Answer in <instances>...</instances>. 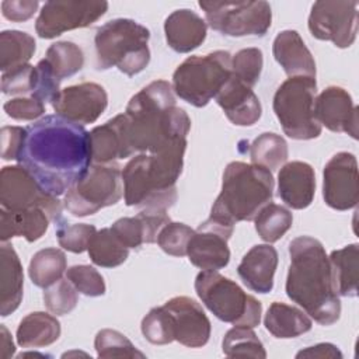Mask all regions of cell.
<instances>
[{
  "label": "cell",
  "mask_w": 359,
  "mask_h": 359,
  "mask_svg": "<svg viewBox=\"0 0 359 359\" xmlns=\"http://www.w3.org/2000/svg\"><path fill=\"white\" fill-rule=\"evenodd\" d=\"M194 231V229L184 223L170 222L160 230L157 236V244L168 255L184 257L187 255L188 243Z\"/></svg>",
  "instance_id": "obj_44"
},
{
  "label": "cell",
  "mask_w": 359,
  "mask_h": 359,
  "mask_svg": "<svg viewBox=\"0 0 359 359\" xmlns=\"http://www.w3.org/2000/svg\"><path fill=\"white\" fill-rule=\"evenodd\" d=\"M289 156L286 140L273 133H261L250 146V158L252 164L261 165L269 171H275L282 167Z\"/></svg>",
  "instance_id": "obj_36"
},
{
  "label": "cell",
  "mask_w": 359,
  "mask_h": 359,
  "mask_svg": "<svg viewBox=\"0 0 359 359\" xmlns=\"http://www.w3.org/2000/svg\"><path fill=\"white\" fill-rule=\"evenodd\" d=\"M87 251L91 262L101 268L119 266L129 257V248L118 240L111 229L95 231L90 240Z\"/></svg>",
  "instance_id": "obj_35"
},
{
  "label": "cell",
  "mask_w": 359,
  "mask_h": 359,
  "mask_svg": "<svg viewBox=\"0 0 359 359\" xmlns=\"http://www.w3.org/2000/svg\"><path fill=\"white\" fill-rule=\"evenodd\" d=\"M309 29L320 41L337 48H349L358 32V1L320 0L311 6Z\"/></svg>",
  "instance_id": "obj_13"
},
{
  "label": "cell",
  "mask_w": 359,
  "mask_h": 359,
  "mask_svg": "<svg viewBox=\"0 0 359 359\" xmlns=\"http://www.w3.org/2000/svg\"><path fill=\"white\" fill-rule=\"evenodd\" d=\"M49 195L60 196L91 165L90 132L59 115H46L25 128L17 158Z\"/></svg>",
  "instance_id": "obj_1"
},
{
  "label": "cell",
  "mask_w": 359,
  "mask_h": 359,
  "mask_svg": "<svg viewBox=\"0 0 359 359\" xmlns=\"http://www.w3.org/2000/svg\"><path fill=\"white\" fill-rule=\"evenodd\" d=\"M209 27L227 36H264L272 22L268 1H199Z\"/></svg>",
  "instance_id": "obj_11"
},
{
  "label": "cell",
  "mask_w": 359,
  "mask_h": 359,
  "mask_svg": "<svg viewBox=\"0 0 359 359\" xmlns=\"http://www.w3.org/2000/svg\"><path fill=\"white\" fill-rule=\"evenodd\" d=\"M264 57L258 48H245L231 57V74L248 87H254L262 72Z\"/></svg>",
  "instance_id": "obj_41"
},
{
  "label": "cell",
  "mask_w": 359,
  "mask_h": 359,
  "mask_svg": "<svg viewBox=\"0 0 359 359\" xmlns=\"http://www.w3.org/2000/svg\"><path fill=\"white\" fill-rule=\"evenodd\" d=\"M77 290L67 278H62L52 286L46 287L43 292L45 307L49 313L55 316H65L74 310V307L77 306Z\"/></svg>",
  "instance_id": "obj_43"
},
{
  "label": "cell",
  "mask_w": 359,
  "mask_h": 359,
  "mask_svg": "<svg viewBox=\"0 0 359 359\" xmlns=\"http://www.w3.org/2000/svg\"><path fill=\"white\" fill-rule=\"evenodd\" d=\"M95 231L97 229L93 224H67L65 220L56 223V237L59 245L63 250L74 254H81L88 248L90 240Z\"/></svg>",
  "instance_id": "obj_42"
},
{
  "label": "cell",
  "mask_w": 359,
  "mask_h": 359,
  "mask_svg": "<svg viewBox=\"0 0 359 359\" xmlns=\"http://www.w3.org/2000/svg\"><path fill=\"white\" fill-rule=\"evenodd\" d=\"M172 318L174 341L188 348H201L210 337V321L202 306L191 297L175 296L164 303Z\"/></svg>",
  "instance_id": "obj_18"
},
{
  "label": "cell",
  "mask_w": 359,
  "mask_h": 359,
  "mask_svg": "<svg viewBox=\"0 0 359 359\" xmlns=\"http://www.w3.org/2000/svg\"><path fill=\"white\" fill-rule=\"evenodd\" d=\"M122 171L116 163H94L86 175L66 194L63 205L69 213L84 217L112 206L123 195Z\"/></svg>",
  "instance_id": "obj_10"
},
{
  "label": "cell",
  "mask_w": 359,
  "mask_h": 359,
  "mask_svg": "<svg viewBox=\"0 0 359 359\" xmlns=\"http://www.w3.org/2000/svg\"><path fill=\"white\" fill-rule=\"evenodd\" d=\"M140 330L143 337L153 345H167L174 341L172 318L164 306L151 309L143 317Z\"/></svg>",
  "instance_id": "obj_40"
},
{
  "label": "cell",
  "mask_w": 359,
  "mask_h": 359,
  "mask_svg": "<svg viewBox=\"0 0 359 359\" xmlns=\"http://www.w3.org/2000/svg\"><path fill=\"white\" fill-rule=\"evenodd\" d=\"M234 226L219 222L209 216L194 231L187 255L192 265L202 271H217L227 266L230 261V250L227 245Z\"/></svg>",
  "instance_id": "obj_15"
},
{
  "label": "cell",
  "mask_w": 359,
  "mask_h": 359,
  "mask_svg": "<svg viewBox=\"0 0 359 359\" xmlns=\"http://www.w3.org/2000/svg\"><path fill=\"white\" fill-rule=\"evenodd\" d=\"M22 265L13 245L7 241L0 247V316L14 313L22 300Z\"/></svg>",
  "instance_id": "obj_27"
},
{
  "label": "cell",
  "mask_w": 359,
  "mask_h": 359,
  "mask_svg": "<svg viewBox=\"0 0 359 359\" xmlns=\"http://www.w3.org/2000/svg\"><path fill=\"white\" fill-rule=\"evenodd\" d=\"M15 352L11 335L4 325H0V358H11Z\"/></svg>",
  "instance_id": "obj_51"
},
{
  "label": "cell",
  "mask_w": 359,
  "mask_h": 359,
  "mask_svg": "<svg viewBox=\"0 0 359 359\" xmlns=\"http://www.w3.org/2000/svg\"><path fill=\"white\" fill-rule=\"evenodd\" d=\"M66 278L76 290L84 296L98 297L105 294V282L101 273L90 265H74L66 272Z\"/></svg>",
  "instance_id": "obj_45"
},
{
  "label": "cell",
  "mask_w": 359,
  "mask_h": 359,
  "mask_svg": "<svg viewBox=\"0 0 359 359\" xmlns=\"http://www.w3.org/2000/svg\"><path fill=\"white\" fill-rule=\"evenodd\" d=\"M94 348L98 358H144L122 332L109 328L97 332Z\"/></svg>",
  "instance_id": "obj_39"
},
{
  "label": "cell",
  "mask_w": 359,
  "mask_h": 359,
  "mask_svg": "<svg viewBox=\"0 0 359 359\" xmlns=\"http://www.w3.org/2000/svg\"><path fill=\"white\" fill-rule=\"evenodd\" d=\"M66 255L59 248H43L35 252L28 265L31 282L42 289H46L62 279L66 272Z\"/></svg>",
  "instance_id": "obj_33"
},
{
  "label": "cell",
  "mask_w": 359,
  "mask_h": 359,
  "mask_svg": "<svg viewBox=\"0 0 359 359\" xmlns=\"http://www.w3.org/2000/svg\"><path fill=\"white\" fill-rule=\"evenodd\" d=\"M278 194L292 209H306L316 194V175L310 164L290 161L282 165L278 174Z\"/></svg>",
  "instance_id": "obj_22"
},
{
  "label": "cell",
  "mask_w": 359,
  "mask_h": 359,
  "mask_svg": "<svg viewBox=\"0 0 359 359\" xmlns=\"http://www.w3.org/2000/svg\"><path fill=\"white\" fill-rule=\"evenodd\" d=\"M317 83L313 77H289L273 95V112L286 136L310 140L321 135V125L314 115Z\"/></svg>",
  "instance_id": "obj_9"
},
{
  "label": "cell",
  "mask_w": 359,
  "mask_h": 359,
  "mask_svg": "<svg viewBox=\"0 0 359 359\" xmlns=\"http://www.w3.org/2000/svg\"><path fill=\"white\" fill-rule=\"evenodd\" d=\"M39 62L57 81H62L81 70L84 55L81 48L74 42L59 41L48 48L45 57Z\"/></svg>",
  "instance_id": "obj_32"
},
{
  "label": "cell",
  "mask_w": 359,
  "mask_h": 359,
  "mask_svg": "<svg viewBox=\"0 0 359 359\" xmlns=\"http://www.w3.org/2000/svg\"><path fill=\"white\" fill-rule=\"evenodd\" d=\"M150 31L130 18H115L97 29L94 43L97 69L116 67L132 77L150 62Z\"/></svg>",
  "instance_id": "obj_6"
},
{
  "label": "cell",
  "mask_w": 359,
  "mask_h": 359,
  "mask_svg": "<svg viewBox=\"0 0 359 359\" xmlns=\"http://www.w3.org/2000/svg\"><path fill=\"white\" fill-rule=\"evenodd\" d=\"M290 266L286 294L321 325L339 320L341 300L337 294L324 245L313 237L300 236L289 244Z\"/></svg>",
  "instance_id": "obj_3"
},
{
  "label": "cell",
  "mask_w": 359,
  "mask_h": 359,
  "mask_svg": "<svg viewBox=\"0 0 359 359\" xmlns=\"http://www.w3.org/2000/svg\"><path fill=\"white\" fill-rule=\"evenodd\" d=\"M255 230L258 236L268 244L280 240L285 233L292 227V212L280 205L269 202L254 217Z\"/></svg>",
  "instance_id": "obj_37"
},
{
  "label": "cell",
  "mask_w": 359,
  "mask_h": 359,
  "mask_svg": "<svg viewBox=\"0 0 359 359\" xmlns=\"http://www.w3.org/2000/svg\"><path fill=\"white\" fill-rule=\"evenodd\" d=\"M195 292L220 321L254 328L261 323L262 304L247 294L234 280L217 271H202L195 279Z\"/></svg>",
  "instance_id": "obj_7"
},
{
  "label": "cell",
  "mask_w": 359,
  "mask_h": 359,
  "mask_svg": "<svg viewBox=\"0 0 359 359\" xmlns=\"http://www.w3.org/2000/svg\"><path fill=\"white\" fill-rule=\"evenodd\" d=\"M107 105V91L102 86L91 81L69 86L60 90L52 101L56 115L79 125L95 122L102 115Z\"/></svg>",
  "instance_id": "obj_17"
},
{
  "label": "cell",
  "mask_w": 359,
  "mask_h": 359,
  "mask_svg": "<svg viewBox=\"0 0 359 359\" xmlns=\"http://www.w3.org/2000/svg\"><path fill=\"white\" fill-rule=\"evenodd\" d=\"M264 325L275 338L287 339L309 332L313 327V321L303 310L273 302L264 317Z\"/></svg>",
  "instance_id": "obj_29"
},
{
  "label": "cell",
  "mask_w": 359,
  "mask_h": 359,
  "mask_svg": "<svg viewBox=\"0 0 359 359\" xmlns=\"http://www.w3.org/2000/svg\"><path fill=\"white\" fill-rule=\"evenodd\" d=\"M187 142L158 153H139L122 171L126 206L143 209L171 208L177 201V180L182 172Z\"/></svg>",
  "instance_id": "obj_4"
},
{
  "label": "cell",
  "mask_w": 359,
  "mask_h": 359,
  "mask_svg": "<svg viewBox=\"0 0 359 359\" xmlns=\"http://www.w3.org/2000/svg\"><path fill=\"white\" fill-rule=\"evenodd\" d=\"M36 88V67L24 65L14 70L6 72L1 76V91L6 95L34 94Z\"/></svg>",
  "instance_id": "obj_46"
},
{
  "label": "cell",
  "mask_w": 359,
  "mask_h": 359,
  "mask_svg": "<svg viewBox=\"0 0 359 359\" xmlns=\"http://www.w3.org/2000/svg\"><path fill=\"white\" fill-rule=\"evenodd\" d=\"M0 137H1V158L17 160L24 143L25 128L3 126L0 132Z\"/></svg>",
  "instance_id": "obj_48"
},
{
  "label": "cell",
  "mask_w": 359,
  "mask_h": 359,
  "mask_svg": "<svg viewBox=\"0 0 359 359\" xmlns=\"http://www.w3.org/2000/svg\"><path fill=\"white\" fill-rule=\"evenodd\" d=\"M278 266V251L269 244H257L243 257L237 273L243 283L257 293H269Z\"/></svg>",
  "instance_id": "obj_23"
},
{
  "label": "cell",
  "mask_w": 359,
  "mask_h": 359,
  "mask_svg": "<svg viewBox=\"0 0 359 359\" xmlns=\"http://www.w3.org/2000/svg\"><path fill=\"white\" fill-rule=\"evenodd\" d=\"M272 196L273 177L269 170L233 161L224 168L222 191L212 205L210 217L231 226L237 222L254 220Z\"/></svg>",
  "instance_id": "obj_5"
},
{
  "label": "cell",
  "mask_w": 359,
  "mask_h": 359,
  "mask_svg": "<svg viewBox=\"0 0 359 359\" xmlns=\"http://www.w3.org/2000/svg\"><path fill=\"white\" fill-rule=\"evenodd\" d=\"M36 49L35 39L22 31L7 29L0 34V69L3 73L28 65Z\"/></svg>",
  "instance_id": "obj_34"
},
{
  "label": "cell",
  "mask_w": 359,
  "mask_h": 359,
  "mask_svg": "<svg viewBox=\"0 0 359 359\" xmlns=\"http://www.w3.org/2000/svg\"><path fill=\"white\" fill-rule=\"evenodd\" d=\"M331 266L332 285L338 296L355 297L358 294L359 278V248L358 244H349L335 250L328 257Z\"/></svg>",
  "instance_id": "obj_30"
},
{
  "label": "cell",
  "mask_w": 359,
  "mask_h": 359,
  "mask_svg": "<svg viewBox=\"0 0 359 359\" xmlns=\"http://www.w3.org/2000/svg\"><path fill=\"white\" fill-rule=\"evenodd\" d=\"M222 351L229 358H266L265 348L252 328L240 325H234L226 332L222 341Z\"/></svg>",
  "instance_id": "obj_38"
},
{
  "label": "cell",
  "mask_w": 359,
  "mask_h": 359,
  "mask_svg": "<svg viewBox=\"0 0 359 359\" xmlns=\"http://www.w3.org/2000/svg\"><path fill=\"white\" fill-rule=\"evenodd\" d=\"M272 53L289 77L304 76L316 79L314 57L297 31L286 29L279 32L273 39Z\"/></svg>",
  "instance_id": "obj_24"
},
{
  "label": "cell",
  "mask_w": 359,
  "mask_h": 359,
  "mask_svg": "<svg viewBox=\"0 0 359 359\" xmlns=\"http://www.w3.org/2000/svg\"><path fill=\"white\" fill-rule=\"evenodd\" d=\"M296 358H342V353L335 345L323 342L300 351Z\"/></svg>",
  "instance_id": "obj_50"
},
{
  "label": "cell",
  "mask_w": 359,
  "mask_h": 359,
  "mask_svg": "<svg viewBox=\"0 0 359 359\" xmlns=\"http://www.w3.org/2000/svg\"><path fill=\"white\" fill-rule=\"evenodd\" d=\"M119 119L130 156L187 142L191 129L188 114L175 107L172 86L165 80H154L136 93Z\"/></svg>",
  "instance_id": "obj_2"
},
{
  "label": "cell",
  "mask_w": 359,
  "mask_h": 359,
  "mask_svg": "<svg viewBox=\"0 0 359 359\" xmlns=\"http://www.w3.org/2000/svg\"><path fill=\"white\" fill-rule=\"evenodd\" d=\"M314 115L318 123L337 133H348L358 139V107L351 94L338 86L324 88L314 101Z\"/></svg>",
  "instance_id": "obj_19"
},
{
  "label": "cell",
  "mask_w": 359,
  "mask_h": 359,
  "mask_svg": "<svg viewBox=\"0 0 359 359\" xmlns=\"http://www.w3.org/2000/svg\"><path fill=\"white\" fill-rule=\"evenodd\" d=\"M208 25L201 15L189 8L172 11L164 21L167 45L178 53H189L206 38Z\"/></svg>",
  "instance_id": "obj_25"
},
{
  "label": "cell",
  "mask_w": 359,
  "mask_h": 359,
  "mask_svg": "<svg viewBox=\"0 0 359 359\" xmlns=\"http://www.w3.org/2000/svg\"><path fill=\"white\" fill-rule=\"evenodd\" d=\"M215 98L227 119L237 126H251L261 118L262 107L258 97L233 74Z\"/></svg>",
  "instance_id": "obj_21"
},
{
  "label": "cell",
  "mask_w": 359,
  "mask_h": 359,
  "mask_svg": "<svg viewBox=\"0 0 359 359\" xmlns=\"http://www.w3.org/2000/svg\"><path fill=\"white\" fill-rule=\"evenodd\" d=\"M171 219L164 209H142L135 217H121L109 229L128 248L157 241L160 230Z\"/></svg>",
  "instance_id": "obj_20"
},
{
  "label": "cell",
  "mask_w": 359,
  "mask_h": 359,
  "mask_svg": "<svg viewBox=\"0 0 359 359\" xmlns=\"http://www.w3.org/2000/svg\"><path fill=\"white\" fill-rule=\"evenodd\" d=\"M60 337V323L55 316L34 311L27 314L17 328V344L22 348H42L52 345Z\"/></svg>",
  "instance_id": "obj_31"
},
{
  "label": "cell",
  "mask_w": 359,
  "mask_h": 359,
  "mask_svg": "<svg viewBox=\"0 0 359 359\" xmlns=\"http://www.w3.org/2000/svg\"><path fill=\"white\" fill-rule=\"evenodd\" d=\"M52 222L50 215L41 206L25 210H0V238L1 243L14 237H24L28 243L39 240Z\"/></svg>",
  "instance_id": "obj_26"
},
{
  "label": "cell",
  "mask_w": 359,
  "mask_h": 359,
  "mask_svg": "<svg viewBox=\"0 0 359 359\" xmlns=\"http://www.w3.org/2000/svg\"><path fill=\"white\" fill-rule=\"evenodd\" d=\"M0 203L7 210H25L41 206L52 217L62 220V203L57 196L46 194L22 165H6L0 172Z\"/></svg>",
  "instance_id": "obj_12"
},
{
  "label": "cell",
  "mask_w": 359,
  "mask_h": 359,
  "mask_svg": "<svg viewBox=\"0 0 359 359\" xmlns=\"http://www.w3.org/2000/svg\"><path fill=\"white\" fill-rule=\"evenodd\" d=\"M323 196L335 210H348L358 205V163L348 151L334 154L323 171Z\"/></svg>",
  "instance_id": "obj_16"
},
{
  "label": "cell",
  "mask_w": 359,
  "mask_h": 359,
  "mask_svg": "<svg viewBox=\"0 0 359 359\" xmlns=\"http://www.w3.org/2000/svg\"><path fill=\"white\" fill-rule=\"evenodd\" d=\"M38 6L36 0H4L1 3V13L10 21L22 22L36 13Z\"/></svg>",
  "instance_id": "obj_49"
},
{
  "label": "cell",
  "mask_w": 359,
  "mask_h": 359,
  "mask_svg": "<svg viewBox=\"0 0 359 359\" xmlns=\"http://www.w3.org/2000/svg\"><path fill=\"white\" fill-rule=\"evenodd\" d=\"M91 158L94 163H112L116 158L130 157L128 150L119 115L107 121L104 125L95 126L90 132Z\"/></svg>",
  "instance_id": "obj_28"
},
{
  "label": "cell",
  "mask_w": 359,
  "mask_h": 359,
  "mask_svg": "<svg viewBox=\"0 0 359 359\" xmlns=\"http://www.w3.org/2000/svg\"><path fill=\"white\" fill-rule=\"evenodd\" d=\"M231 77V55L215 50L189 56L172 74V90L185 102L202 108L219 94Z\"/></svg>",
  "instance_id": "obj_8"
},
{
  "label": "cell",
  "mask_w": 359,
  "mask_h": 359,
  "mask_svg": "<svg viewBox=\"0 0 359 359\" xmlns=\"http://www.w3.org/2000/svg\"><path fill=\"white\" fill-rule=\"evenodd\" d=\"M4 112L17 121H34L45 114V102L29 95L15 97L3 105Z\"/></svg>",
  "instance_id": "obj_47"
},
{
  "label": "cell",
  "mask_w": 359,
  "mask_h": 359,
  "mask_svg": "<svg viewBox=\"0 0 359 359\" xmlns=\"http://www.w3.org/2000/svg\"><path fill=\"white\" fill-rule=\"evenodd\" d=\"M107 10V1H46L35 21V31L39 38L52 39L66 31L94 24Z\"/></svg>",
  "instance_id": "obj_14"
}]
</instances>
